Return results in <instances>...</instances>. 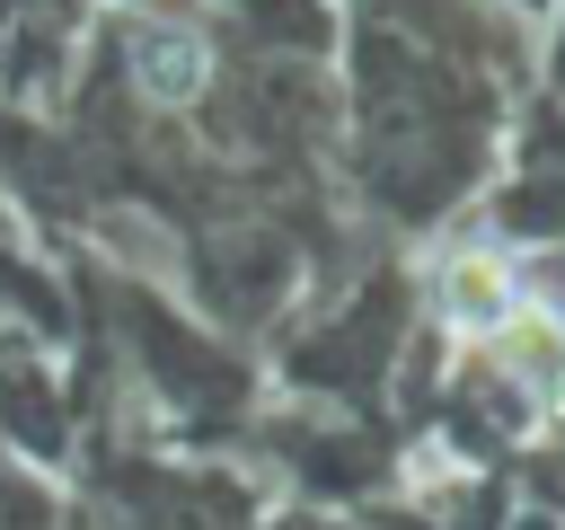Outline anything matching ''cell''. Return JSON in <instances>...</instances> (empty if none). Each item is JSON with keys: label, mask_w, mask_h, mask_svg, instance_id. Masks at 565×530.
I'll list each match as a JSON object with an SVG mask.
<instances>
[{"label": "cell", "mask_w": 565, "mask_h": 530, "mask_svg": "<svg viewBox=\"0 0 565 530\" xmlns=\"http://www.w3.org/2000/svg\"><path fill=\"white\" fill-rule=\"evenodd\" d=\"M521 309H530V300H521V283H512L503 256H450V265H441V318H450L459 336H503Z\"/></svg>", "instance_id": "cell-1"}, {"label": "cell", "mask_w": 565, "mask_h": 530, "mask_svg": "<svg viewBox=\"0 0 565 530\" xmlns=\"http://www.w3.org/2000/svg\"><path fill=\"white\" fill-rule=\"evenodd\" d=\"M132 71H141V88H150V97H168V106H177V97H194V88H203V44H194L185 26H141V35H132Z\"/></svg>", "instance_id": "cell-2"}]
</instances>
